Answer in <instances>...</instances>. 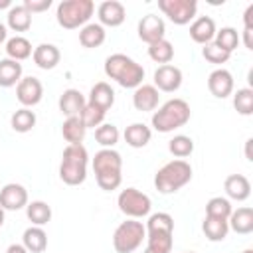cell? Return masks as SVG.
<instances>
[{
    "mask_svg": "<svg viewBox=\"0 0 253 253\" xmlns=\"http://www.w3.org/2000/svg\"><path fill=\"white\" fill-rule=\"evenodd\" d=\"M117 204H119V210L130 219H140V217L148 215L150 208H152L150 198L146 194H142L140 190H136V188L123 190L117 198Z\"/></svg>",
    "mask_w": 253,
    "mask_h": 253,
    "instance_id": "7",
    "label": "cell"
},
{
    "mask_svg": "<svg viewBox=\"0 0 253 253\" xmlns=\"http://www.w3.org/2000/svg\"><path fill=\"white\" fill-rule=\"evenodd\" d=\"M107 38V32L101 24H85L81 30H79V43L87 49H93V47H99Z\"/></svg>",
    "mask_w": 253,
    "mask_h": 253,
    "instance_id": "25",
    "label": "cell"
},
{
    "mask_svg": "<svg viewBox=\"0 0 253 253\" xmlns=\"http://www.w3.org/2000/svg\"><path fill=\"white\" fill-rule=\"evenodd\" d=\"M152 130L150 126H146L144 123H132L125 128V142L132 148H142L150 142Z\"/></svg>",
    "mask_w": 253,
    "mask_h": 253,
    "instance_id": "24",
    "label": "cell"
},
{
    "mask_svg": "<svg viewBox=\"0 0 253 253\" xmlns=\"http://www.w3.org/2000/svg\"><path fill=\"white\" fill-rule=\"evenodd\" d=\"M87 103L89 105H95V107H99V109H103L107 113L113 107V103H115V91H113V87L109 83H105V81L95 83L91 87V93H89V101Z\"/></svg>",
    "mask_w": 253,
    "mask_h": 253,
    "instance_id": "21",
    "label": "cell"
},
{
    "mask_svg": "<svg viewBox=\"0 0 253 253\" xmlns=\"http://www.w3.org/2000/svg\"><path fill=\"white\" fill-rule=\"evenodd\" d=\"M158 101H160V95H158V89L154 85H138L134 89V95H132V105L136 111L140 113H150L158 107Z\"/></svg>",
    "mask_w": 253,
    "mask_h": 253,
    "instance_id": "16",
    "label": "cell"
},
{
    "mask_svg": "<svg viewBox=\"0 0 253 253\" xmlns=\"http://www.w3.org/2000/svg\"><path fill=\"white\" fill-rule=\"evenodd\" d=\"M81 123L85 125V128H97L99 125H103V119H105V111L95 107V105H85L81 115H79Z\"/></svg>",
    "mask_w": 253,
    "mask_h": 253,
    "instance_id": "41",
    "label": "cell"
},
{
    "mask_svg": "<svg viewBox=\"0 0 253 253\" xmlns=\"http://www.w3.org/2000/svg\"><path fill=\"white\" fill-rule=\"evenodd\" d=\"M4 225V210H2V206H0V227Z\"/></svg>",
    "mask_w": 253,
    "mask_h": 253,
    "instance_id": "50",
    "label": "cell"
},
{
    "mask_svg": "<svg viewBox=\"0 0 253 253\" xmlns=\"http://www.w3.org/2000/svg\"><path fill=\"white\" fill-rule=\"evenodd\" d=\"M233 107L243 117L253 115V89H249V87L237 89V93L233 95Z\"/></svg>",
    "mask_w": 253,
    "mask_h": 253,
    "instance_id": "40",
    "label": "cell"
},
{
    "mask_svg": "<svg viewBox=\"0 0 253 253\" xmlns=\"http://www.w3.org/2000/svg\"><path fill=\"white\" fill-rule=\"evenodd\" d=\"M180 85H182V71L176 65L172 63L158 65V69L154 71V87L158 91L174 93L180 89Z\"/></svg>",
    "mask_w": 253,
    "mask_h": 253,
    "instance_id": "11",
    "label": "cell"
},
{
    "mask_svg": "<svg viewBox=\"0 0 253 253\" xmlns=\"http://www.w3.org/2000/svg\"><path fill=\"white\" fill-rule=\"evenodd\" d=\"M202 55L206 57V61H210V63H215V65H221V63H225V61L229 59V55H231V53L223 51L219 45H215L213 42H210V43H206V45H204V49H202Z\"/></svg>",
    "mask_w": 253,
    "mask_h": 253,
    "instance_id": "42",
    "label": "cell"
},
{
    "mask_svg": "<svg viewBox=\"0 0 253 253\" xmlns=\"http://www.w3.org/2000/svg\"><path fill=\"white\" fill-rule=\"evenodd\" d=\"M22 79V63L10 57L0 59V87H14Z\"/></svg>",
    "mask_w": 253,
    "mask_h": 253,
    "instance_id": "26",
    "label": "cell"
},
{
    "mask_svg": "<svg viewBox=\"0 0 253 253\" xmlns=\"http://www.w3.org/2000/svg\"><path fill=\"white\" fill-rule=\"evenodd\" d=\"M32 57H34V63L40 69H45L47 71V69H53L59 63L61 53H59V49L53 43H40L38 47H34Z\"/></svg>",
    "mask_w": 253,
    "mask_h": 253,
    "instance_id": "20",
    "label": "cell"
},
{
    "mask_svg": "<svg viewBox=\"0 0 253 253\" xmlns=\"http://www.w3.org/2000/svg\"><path fill=\"white\" fill-rule=\"evenodd\" d=\"M59 111L65 115V117H79L83 107L87 105L85 97L81 91L77 89H65L61 95H59Z\"/></svg>",
    "mask_w": 253,
    "mask_h": 253,
    "instance_id": "18",
    "label": "cell"
},
{
    "mask_svg": "<svg viewBox=\"0 0 253 253\" xmlns=\"http://www.w3.org/2000/svg\"><path fill=\"white\" fill-rule=\"evenodd\" d=\"M105 73L109 79L117 81L125 89H136L138 85H142V79H144L142 65L125 53L109 55L105 59Z\"/></svg>",
    "mask_w": 253,
    "mask_h": 253,
    "instance_id": "1",
    "label": "cell"
},
{
    "mask_svg": "<svg viewBox=\"0 0 253 253\" xmlns=\"http://www.w3.org/2000/svg\"><path fill=\"white\" fill-rule=\"evenodd\" d=\"M0 206L6 211H18L28 206V192L22 184H6L0 190Z\"/></svg>",
    "mask_w": 253,
    "mask_h": 253,
    "instance_id": "12",
    "label": "cell"
},
{
    "mask_svg": "<svg viewBox=\"0 0 253 253\" xmlns=\"http://www.w3.org/2000/svg\"><path fill=\"white\" fill-rule=\"evenodd\" d=\"M164 32H166L164 20L156 14H146L138 22V38L142 42H146L148 45L158 42V40H164Z\"/></svg>",
    "mask_w": 253,
    "mask_h": 253,
    "instance_id": "14",
    "label": "cell"
},
{
    "mask_svg": "<svg viewBox=\"0 0 253 253\" xmlns=\"http://www.w3.org/2000/svg\"><path fill=\"white\" fill-rule=\"evenodd\" d=\"M146 237V227L138 219H126L123 221L115 233H113V247L117 253H132L142 245V239Z\"/></svg>",
    "mask_w": 253,
    "mask_h": 253,
    "instance_id": "6",
    "label": "cell"
},
{
    "mask_svg": "<svg viewBox=\"0 0 253 253\" xmlns=\"http://www.w3.org/2000/svg\"><path fill=\"white\" fill-rule=\"evenodd\" d=\"M146 233H156V231H164V233H174V219L170 213H164V211H158V213H152L146 221Z\"/></svg>",
    "mask_w": 253,
    "mask_h": 253,
    "instance_id": "35",
    "label": "cell"
},
{
    "mask_svg": "<svg viewBox=\"0 0 253 253\" xmlns=\"http://www.w3.org/2000/svg\"><path fill=\"white\" fill-rule=\"evenodd\" d=\"M6 18H8V28L14 30V32H26L32 26V14L22 4L12 6L8 10V16Z\"/></svg>",
    "mask_w": 253,
    "mask_h": 253,
    "instance_id": "29",
    "label": "cell"
},
{
    "mask_svg": "<svg viewBox=\"0 0 253 253\" xmlns=\"http://www.w3.org/2000/svg\"><path fill=\"white\" fill-rule=\"evenodd\" d=\"M243 22H245V28L247 30H253V4L247 6V10L243 14Z\"/></svg>",
    "mask_w": 253,
    "mask_h": 253,
    "instance_id": "44",
    "label": "cell"
},
{
    "mask_svg": "<svg viewBox=\"0 0 253 253\" xmlns=\"http://www.w3.org/2000/svg\"><path fill=\"white\" fill-rule=\"evenodd\" d=\"M123 170V158L115 148H101L93 158V172L95 178L99 176H111L121 174Z\"/></svg>",
    "mask_w": 253,
    "mask_h": 253,
    "instance_id": "9",
    "label": "cell"
},
{
    "mask_svg": "<svg viewBox=\"0 0 253 253\" xmlns=\"http://www.w3.org/2000/svg\"><path fill=\"white\" fill-rule=\"evenodd\" d=\"M243 253H253V249H245V251H243Z\"/></svg>",
    "mask_w": 253,
    "mask_h": 253,
    "instance_id": "51",
    "label": "cell"
},
{
    "mask_svg": "<svg viewBox=\"0 0 253 253\" xmlns=\"http://www.w3.org/2000/svg\"><path fill=\"white\" fill-rule=\"evenodd\" d=\"M190 105L184 99H170L152 113V126L158 132H172L190 121Z\"/></svg>",
    "mask_w": 253,
    "mask_h": 253,
    "instance_id": "3",
    "label": "cell"
},
{
    "mask_svg": "<svg viewBox=\"0 0 253 253\" xmlns=\"http://www.w3.org/2000/svg\"><path fill=\"white\" fill-rule=\"evenodd\" d=\"M215 32H217V30H215V22H213L210 16H198V18L192 22V26H190V38H192L196 43H202V45L213 42Z\"/></svg>",
    "mask_w": 253,
    "mask_h": 253,
    "instance_id": "17",
    "label": "cell"
},
{
    "mask_svg": "<svg viewBox=\"0 0 253 253\" xmlns=\"http://www.w3.org/2000/svg\"><path fill=\"white\" fill-rule=\"evenodd\" d=\"M190 180H192V166L186 160H172L156 172L154 186L160 194H174L180 188H184Z\"/></svg>",
    "mask_w": 253,
    "mask_h": 253,
    "instance_id": "4",
    "label": "cell"
},
{
    "mask_svg": "<svg viewBox=\"0 0 253 253\" xmlns=\"http://www.w3.org/2000/svg\"><path fill=\"white\" fill-rule=\"evenodd\" d=\"M10 125L16 132H30L34 126H36V113L22 107L18 111H14L12 119H10Z\"/></svg>",
    "mask_w": 253,
    "mask_h": 253,
    "instance_id": "33",
    "label": "cell"
},
{
    "mask_svg": "<svg viewBox=\"0 0 253 253\" xmlns=\"http://www.w3.org/2000/svg\"><path fill=\"white\" fill-rule=\"evenodd\" d=\"M6 36H8L6 26H4V24H0V43H2V42H6Z\"/></svg>",
    "mask_w": 253,
    "mask_h": 253,
    "instance_id": "48",
    "label": "cell"
},
{
    "mask_svg": "<svg viewBox=\"0 0 253 253\" xmlns=\"http://www.w3.org/2000/svg\"><path fill=\"white\" fill-rule=\"evenodd\" d=\"M22 245L28 253H43L47 249V233L40 225H32L22 235Z\"/></svg>",
    "mask_w": 253,
    "mask_h": 253,
    "instance_id": "23",
    "label": "cell"
},
{
    "mask_svg": "<svg viewBox=\"0 0 253 253\" xmlns=\"http://www.w3.org/2000/svg\"><path fill=\"white\" fill-rule=\"evenodd\" d=\"M208 89L217 99L229 97L233 93V75L227 69H223V67L211 71L210 77H208Z\"/></svg>",
    "mask_w": 253,
    "mask_h": 253,
    "instance_id": "15",
    "label": "cell"
},
{
    "mask_svg": "<svg viewBox=\"0 0 253 253\" xmlns=\"http://www.w3.org/2000/svg\"><path fill=\"white\" fill-rule=\"evenodd\" d=\"M233 208L229 204L227 198H221V196H215L211 198L208 204H206V215L208 217H215V219H227L231 215Z\"/></svg>",
    "mask_w": 253,
    "mask_h": 253,
    "instance_id": "34",
    "label": "cell"
},
{
    "mask_svg": "<svg viewBox=\"0 0 253 253\" xmlns=\"http://www.w3.org/2000/svg\"><path fill=\"white\" fill-rule=\"evenodd\" d=\"M148 57L152 61L160 63V65H166L174 57V47H172V43L168 40H158V42L148 45Z\"/></svg>",
    "mask_w": 253,
    "mask_h": 253,
    "instance_id": "32",
    "label": "cell"
},
{
    "mask_svg": "<svg viewBox=\"0 0 253 253\" xmlns=\"http://www.w3.org/2000/svg\"><path fill=\"white\" fill-rule=\"evenodd\" d=\"M16 97H18V101L26 109L38 105L42 101V97H43V85H42V81L38 77H32V75L30 77H22L20 83L16 85Z\"/></svg>",
    "mask_w": 253,
    "mask_h": 253,
    "instance_id": "10",
    "label": "cell"
},
{
    "mask_svg": "<svg viewBox=\"0 0 253 253\" xmlns=\"http://www.w3.org/2000/svg\"><path fill=\"white\" fill-rule=\"evenodd\" d=\"M251 144H253V138H249L247 144H245V156H247V160H253V156H251Z\"/></svg>",
    "mask_w": 253,
    "mask_h": 253,
    "instance_id": "47",
    "label": "cell"
},
{
    "mask_svg": "<svg viewBox=\"0 0 253 253\" xmlns=\"http://www.w3.org/2000/svg\"><path fill=\"white\" fill-rule=\"evenodd\" d=\"M144 253H154V251H150V249H144Z\"/></svg>",
    "mask_w": 253,
    "mask_h": 253,
    "instance_id": "52",
    "label": "cell"
},
{
    "mask_svg": "<svg viewBox=\"0 0 253 253\" xmlns=\"http://www.w3.org/2000/svg\"><path fill=\"white\" fill-rule=\"evenodd\" d=\"M87 162L89 154L83 144H67L61 154L59 178L67 186H79L87 178Z\"/></svg>",
    "mask_w": 253,
    "mask_h": 253,
    "instance_id": "2",
    "label": "cell"
},
{
    "mask_svg": "<svg viewBox=\"0 0 253 253\" xmlns=\"http://www.w3.org/2000/svg\"><path fill=\"white\" fill-rule=\"evenodd\" d=\"M26 215H28V219L34 223V225H45L49 219H51V208L45 204V202H42V200H36V202H30L28 206H26Z\"/></svg>",
    "mask_w": 253,
    "mask_h": 253,
    "instance_id": "31",
    "label": "cell"
},
{
    "mask_svg": "<svg viewBox=\"0 0 253 253\" xmlns=\"http://www.w3.org/2000/svg\"><path fill=\"white\" fill-rule=\"evenodd\" d=\"M243 43L247 49H253V30H243Z\"/></svg>",
    "mask_w": 253,
    "mask_h": 253,
    "instance_id": "45",
    "label": "cell"
},
{
    "mask_svg": "<svg viewBox=\"0 0 253 253\" xmlns=\"http://www.w3.org/2000/svg\"><path fill=\"white\" fill-rule=\"evenodd\" d=\"M213 43L219 45L223 51L231 53L237 45H239V34L235 28H221L219 32H215V38H213Z\"/></svg>",
    "mask_w": 253,
    "mask_h": 253,
    "instance_id": "37",
    "label": "cell"
},
{
    "mask_svg": "<svg viewBox=\"0 0 253 253\" xmlns=\"http://www.w3.org/2000/svg\"><path fill=\"white\" fill-rule=\"evenodd\" d=\"M22 6L30 12V14H36V12H43L51 6V0H24Z\"/></svg>",
    "mask_w": 253,
    "mask_h": 253,
    "instance_id": "43",
    "label": "cell"
},
{
    "mask_svg": "<svg viewBox=\"0 0 253 253\" xmlns=\"http://www.w3.org/2000/svg\"><path fill=\"white\" fill-rule=\"evenodd\" d=\"M158 8L176 26H186L190 24V20L196 18L198 2L196 0H158Z\"/></svg>",
    "mask_w": 253,
    "mask_h": 253,
    "instance_id": "8",
    "label": "cell"
},
{
    "mask_svg": "<svg viewBox=\"0 0 253 253\" xmlns=\"http://www.w3.org/2000/svg\"><path fill=\"white\" fill-rule=\"evenodd\" d=\"M186 253H194V251H186Z\"/></svg>",
    "mask_w": 253,
    "mask_h": 253,
    "instance_id": "53",
    "label": "cell"
},
{
    "mask_svg": "<svg viewBox=\"0 0 253 253\" xmlns=\"http://www.w3.org/2000/svg\"><path fill=\"white\" fill-rule=\"evenodd\" d=\"M2 8H12V2L10 0H0V10Z\"/></svg>",
    "mask_w": 253,
    "mask_h": 253,
    "instance_id": "49",
    "label": "cell"
},
{
    "mask_svg": "<svg viewBox=\"0 0 253 253\" xmlns=\"http://www.w3.org/2000/svg\"><path fill=\"white\" fill-rule=\"evenodd\" d=\"M172 235L174 233H164V231L146 233V239H148L146 249H150L154 253H170L172 251Z\"/></svg>",
    "mask_w": 253,
    "mask_h": 253,
    "instance_id": "39",
    "label": "cell"
},
{
    "mask_svg": "<svg viewBox=\"0 0 253 253\" xmlns=\"http://www.w3.org/2000/svg\"><path fill=\"white\" fill-rule=\"evenodd\" d=\"M6 253H28V249H26L22 243H12V245L6 249Z\"/></svg>",
    "mask_w": 253,
    "mask_h": 253,
    "instance_id": "46",
    "label": "cell"
},
{
    "mask_svg": "<svg viewBox=\"0 0 253 253\" xmlns=\"http://www.w3.org/2000/svg\"><path fill=\"white\" fill-rule=\"evenodd\" d=\"M32 53H34L32 43H30L24 36H14V38L6 40V55H8L10 59L22 61V59H28Z\"/></svg>",
    "mask_w": 253,
    "mask_h": 253,
    "instance_id": "27",
    "label": "cell"
},
{
    "mask_svg": "<svg viewBox=\"0 0 253 253\" xmlns=\"http://www.w3.org/2000/svg\"><path fill=\"white\" fill-rule=\"evenodd\" d=\"M227 225L235 233H241V235L251 233L253 231V210L251 208H237V210H233L231 215L227 217Z\"/></svg>",
    "mask_w": 253,
    "mask_h": 253,
    "instance_id": "22",
    "label": "cell"
},
{
    "mask_svg": "<svg viewBox=\"0 0 253 253\" xmlns=\"http://www.w3.org/2000/svg\"><path fill=\"white\" fill-rule=\"evenodd\" d=\"M202 229H204V235L210 241H223L227 237L229 225H227V219H215V217L206 215V219L202 223Z\"/></svg>",
    "mask_w": 253,
    "mask_h": 253,
    "instance_id": "30",
    "label": "cell"
},
{
    "mask_svg": "<svg viewBox=\"0 0 253 253\" xmlns=\"http://www.w3.org/2000/svg\"><path fill=\"white\" fill-rule=\"evenodd\" d=\"M95 12V4L91 0H63L57 4V24L65 30H75L83 28L89 18Z\"/></svg>",
    "mask_w": 253,
    "mask_h": 253,
    "instance_id": "5",
    "label": "cell"
},
{
    "mask_svg": "<svg viewBox=\"0 0 253 253\" xmlns=\"http://www.w3.org/2000/svg\"><path fill=\"white\" fill-rule=\"evenodd\" d=\"M119 128L111 123H103L95 128V140L103 146V148H113L119 142Z\"/></svg>",
    "mask_w": 253,
    "mask_h": 253,
    "instance_id": "36",
    "label": "cell"
},
{
    "mask_svg": "<svg viewBox=\"0 0 253 253\" xmlns=\"http://www.w3.org/2000/svg\"><path fill=\"white\" fill-rule=\"evenodd\" d=\"M168 150L178 158V160H184L186 156H190L194 152V140L186 134H176L170 142H168Z\"/></svg>",
    "mask_w": 253,
    "mask_h": 253,
    "instance_id": "38",
    "label": "cell"
},
{
    "mask_svg": "<svg viewBox=\"0 0 253 253\" xmlns=\"http://www.w3.org/2000/svg\"><path fill=\"white\" fill-rule=\"evenodd\" d=\"M225 194L235 202H245L251 196V184L243 174H231L223 182Z\"/></svg>",
    "mask_w": 253,
    "mask_h": 253,
    "instance_id": "19",
    "label": "cell"
},
{
    "mask_svg": "<svg viewBox=\"0 0 253 253\" xmlns=\"http://www.w3.org/2000/svg\"><path fill=\"white\" fill-rule=\"evenodd\" d=\"M85 132H87V128H85V125L81 123L79 117H67L63 121L61 134L69 144H81L83 138H85Z\"/></svg>",
    "mask_w": 253,
    "mask_h": 253,
    "instance_id": "28",
    "label": "cell"
},
{
    "mask_svg": "<svg viewBox=\"0 0 253 253\" xmlns=\"http://www.w3.org/2000/svg\"><path fill=\"white\" fill-rule=\"evenodd\" d=\"M97 16H99V24H101L103 28H105V26L117 28V26H121V24L125 22L126 10H125V6H123L119 0H105V2L99 4Z\"/></svg>",
    "mask_w": 253,
    "mask_h": 253,
    "instance_id": "13",
    "label": "cell"
}]
</instances>
